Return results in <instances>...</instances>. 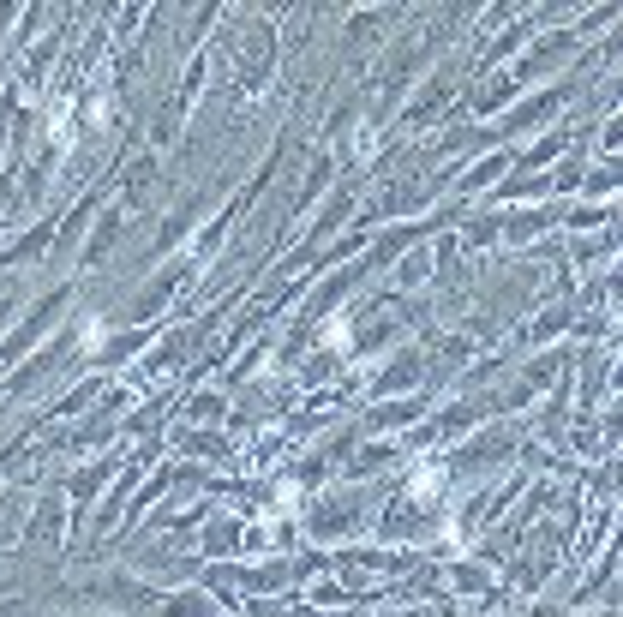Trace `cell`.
Instances as JSON below:
<instances>
[{"mask_svg":"<svg viewBox=\"0 0 623 617\" xmlns=\"http://www.w3.org/2000/svg\"><path fill=\"white\" fill-rule=\"evenodd\" d=\"M66 306H72V288H60V294H48V300L36 306V318H30V324H24V330H18V336H12V342L0 348V360H18L24 348H36V342H42V330H48V324H54V318H60Z\"/></svg>","mask_w":623,"mask_h":617,"instance_id":"1","label":"cell"},{"mask_svg":"<svg viewBox=\"0 0 623 617\" xmlns=\"http://www.w3.org/2000/svg\"><path fill=\"white\" fill-rule=\"evenodd\" d=\"M162 617H222V600L216 594H174V600H162Z\"/></svg>","mask_w":623,"mask_h":617,"instance_id":"2","label":"cell"},{"mask_svg":"<svg viewBox=\"0 0 623 617\" xmlns=\"http://www.w3.org/2000/svg\"><path fill=\"white\" fill-rule=\"evenodd\" d=\"M408 384H420V354H402V360L384 372V384H378V390H408Z\"/></svg>","mask_w":623,"mask_h":617,"instance_id":"3","label":"cell"}]
</instances>
